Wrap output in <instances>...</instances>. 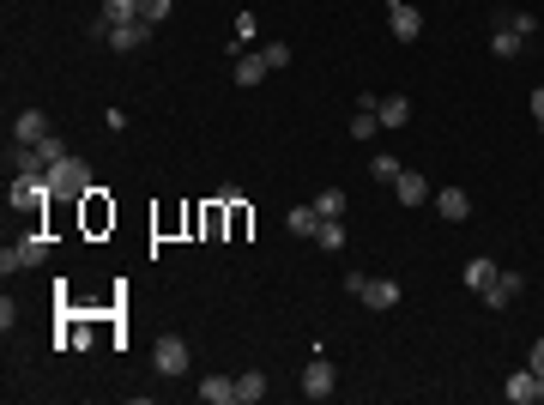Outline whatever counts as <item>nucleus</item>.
<instances>
[{
  "label": "nucleus",
  "instance_id": "nucleus-1",
  "mask_svg": "<svg viewBox=\"0 0 544 405\" xmlns=\"http://www.w3.org/2000/svg\"><path fill=\"white\" fill-rule=\"evenodd\" d=\"M49 188H55V194H61V200H91V194H97V175H91V164H85V158H55V164H49Z\"/></svg>",
  "mask_w": 544,
  "mask_h": 405
},
{
  "label": "nucleus",
  "instance_id": "nucleus-2",
  "mask_svg": "<svg viewBox=\"0 0 544 405\" xmlns=\"http://www.w3.org/2000/svg\"><path fill=\"white\" fill-rule=\"evenodd\" d=\"M43 261H49V237H25V242H6V248H0V272H6V278H12V272H25V267H43Z\"/></svg>",
  "mask_w": 544,
  "mask_h": 405
},
{
  "label": "nucleus",
  "instance_id": "nucleus-3",
  "mask_svg": "<svg viewBox=\"0 0 544 405\" xmlns=\"http://www.w3.org/2000/svg\"><path fill=\"white\" fill-rule=\"evenodd\" d=\"M152 363H158V375H188V339H175V333H164L158 345H152Z\"/></svg>",
  "mask_w": 544,
  "mask_h": 405
},
{
  "label": "nucleus",
  "instance_id": "nucleus-4",
  "mask_svg": "<svg viewBox=\"0 0 544 405\" xmlns=\"http://www.w3.org/2000/svg\"><path fill=\"white\" fill-rule=\"evenodd\" d=\"M49 194H55V188H49V175H12V194H6V200L19 206V212H43Z\"/></svg>",
  "mask_w": 544,
  "mask_h": 405
},
{
  "label": "nucleus",
  "instance_id": "nucleus-5",
  "mask_svg": "<svg viewBox=\"0 0 544 405\" xmlns=\"http://www.w3.org/2000/svg\"><path fill=\"white\" fill-rule=\"evenodd\" d=\"M387 31L400 36V43H417L424 36V12L411 0H387Z\"/></svg>",
  "mask_w": 544,
  "mask_h": 405
},
{
  "label": "nucleus",
  "instance_id": "nucleus-6",
  "mask_svg": "<svg viewBox=\"0 0 544 405\" xmlns=\"http://www.w3.org/2000/svg\"><path fill=\"white\" fill-rule=\"evenodd\" d=\"M152 31H158V25H145V19H121V25H103L109 49H121V55H128V49H145V43H152Z\"/></svg>",
  "mask_w": 544,
  "mask_h": 405
},
{
  "label": "nucleus",
  "instance_id": "nucleus-7",
  "mask_svg": "<svg viewBox=\"0 0 544 405\" xmlns=\"http://www.w3.org/2000/svg\"><path fill=\"white\" fill-rule=\"evenodd\" d=\"M333 387H339L333 363H327V357H315V363L303 370V400H333Z\"/></svg>",
  "mask_w": 544,
  "mask_h": 405
},
{
  "label": "nucleus",
  "instance_id": "nucleus-8",
  "mask_svg": "<svg viewBox=\"0 0 544 405\" xmlns=\"http://www.w3.org/2000/svg\"><path fill=\"white\" fill-rule=\"evenodd\" d=\"M49 134H55V128H49V115H43V109H25V115H12V145H43Z\"/></svg>",
  "mask_w": 544,
  "mask_h": 405
},
{
  "label": "nucleus",
  "instance_id": "nucleus-9",
  "mask_svg": "<svg viewBox=\"0 0 544 405\" xmlns=\"http://www.w3.org/2000/svg\"><path fill=\"white\" fill-rule=\"evenodd\" d=\"M363 308H375V315L400 308V278H369V284H363Z\"/></svg>",
  "mask_w": 544,
  "mask_h": 405
},
{
  "label": "nucleus",
  "instance_id": "nucleus-10",
  "mask_svg": "<svg viewBox=\"0 0 544 405\" xmlns=\"http://www.w3.org/2000/svg\"><path fill=\"white\" fill-rule=\"evenodd\" d=\"M520 291H526V278H520V272H496V284L484 291V308H509Z\"/></svg>",
  "mask_w": 544,
  "mask_h": 405
},
{
  "label": "nucleus",
  "instance_id": "nucleus-11",
  "mask_svg": "<svg viewBox=\"0 0 544 405\" xmlns=\"http://www.w3.org/2000/svg\"><path fill=\"white\" fill-rule=\"evenodd\" d=\"M393 194H400V206H424V200H436V188L417 175V169H400V182H393Z\"/></svg>",
  "mask_w": 544,
  "mask_h": 405
},
{
  "label": "nucleus",
  "instance_id": "nucleus-12",
  "mask_svg": "<svg viewBox=\"0 0 544 405\" xmlns=\"http://www.w3.org/2000/svg\"><path fill=\"white\" fill-rule=\"evenodd\" d=\"M436 212H442L447 224H466V218H472V194H466V188H442V194H436Z\"/></svg>",
  "mask_w": 544,
  "mask_h": 405
},
{
  "label": "nucleus",
  "instance_id": "nucleus-13",
  "mask_svg": "<svg viewBox=\"0 0 544 405\" xmlns=\"http://www.w3.org/2000/svg\"><path fill=\"white\" fill-rule=\"evenodd\" d=\"M284 230H291V237H303V242H315V230H321V212H315V200H308V206H291V212H284Z\"/></svg>",
  "mask_w": 544,
  "mask_h": 405
},
{
  "label": "nucleus",
  "instance_id": "nucleus-14",
  "mask_svg": "<svg viewBox=\"0 0 544 405\" xmlns=\"http://www.w3.org/2000/svg\"><path fill=\"white\" fill-rule=\"evenodd\" d=\"M502 393H509L514 405H539V370H520L502 381Z\"/></svg>",
  "mask_w": 544,
  "mask_h": 405
},
{
  "label": "nucleus",
  "instance_id": "nucleus-15",
  "mask_svg": "<svg viewBox=\"0 0 544 405\" xmlns=\"http://www.w3.org/2000/svg\"><path fill=\"white\" fill-rule=\"evenodd\" d=\"M200 400L206 405H237V375H206V381H200Z\"/></svg>",
  "mask_w": 544,
  "mask_h": 405
},
{
  "label": "nucleus",
  "instance_id": "nucleus-16",
  "mask_svg": "<svg viewBox=\"0 0 544 405\" xmlns=\"http://www.w3.org/2000/svg\"><path fill=\"white\" fill-rule=\"evenodd\" d=\"M267 73H272V67H267V55H237V85H242V91H254Z\"/></svg>",
  "mask_w": 544,
  "mask_h": 405
},
{
  "label": "nucleus",
  "instance_id": "nucleus-17",
  "mask_svg": "<svg viewBox=\"0 0 544 405\" xmlns=\"http://www.w3.org/2000/svg\"><path fill=\"white\" fill-rule=\"evenodd\" d=\"M267 400V375L260 370H242L237 375V405H260Z\"/></svg>",
  "mask_w": 544,
  "mask_h": 405
},
{
  "label": "nucleus",
  "instance_id": "nucleus-18",
  "mask_svg": "<svg viewBox=\"0 0 544 405\" xmlns=\"http://www.w3.org/2000/svg\"><path fill=\"white\" fill-rule=\"evenodd\" d=\"M490 49H496V61H514V55L526 49V36L509 31V25H496V31H490Z\"/></svg>",
  "mask_w": 544,
  "mask_h": 405
},
{
  "label": "nucleus",
  "instance_id": "nucleus-19",
  "mask_svg": "<svg viewBox=\"0 0 544 405\" xmlns=\"http://www.w3.org/2000/svg\"><path fill=\"white\" fill-rule=\"evenodd\" d=\"M490 284H496V261H484V254H478V261H466V291H478V297H484Z\"/></svg>",
  "mask_w": 544,
  "mask_h": 405
},
{
  "label": "nucleus",
  "instance_id": "nucleus-20",
  "mask_svg": "<svg viewBox=\"0 0 544 405\" xmlns=\"http://www.w3.org/2000/svg\"><path fill=\"white\" fill-rule=\"evenodd\" d=\"M375 115H381V128H406V121H411V103L406 97H381V103H375Z\"/></svg>",
  "mask_w": 544,
  "mask_h": 405
},
{
  "label": "nucleus",
  "instance_id": "nucleus-21",
  "mask_svg": "<svg viewBox=\"0 0 544 405\" xmlns=\"http://www.w3.org/2000/svg\"><path fill=\"white\" fill-rule=\"evenodd\" d=\"M315 212H321V218H345V188H321V194H315Z\"/></svg>",
  "mask_w": 544,
  "mask_h": 405
},
{
  "label": "nucleus",
  "instance_id": "nucleus-22",
  "mask_svg": "<svg viewBox=\"0 0 544 405\" xmlns=\"http://www.w3.org/2000/svg\"><path fill=\"white\" fill-rule=\"evenodd\" d=\"M315 248H345V218H321V230H315Z\"/></svg>",
  "mask_w": 544,
  "mask_h": 405
},
{
  "label": "nucleus",
  "instance_id": "nucleus-23",
  "mask_svg": "<svg viewBox=\"0 0 544 405\" xmlns=\"http://www.w3.org/2000/svg\"><path fill=\"white\" fill-rule=\"evenodd\" d=\"M369 175H375V182H387V188H393V182H400V158L375 152V158H369Z\"/></svg>",
  "mask_w": 544,
  "mask_h": 405
},
{
  "label": "nucleus",
  "instance_id": "nucleus-24",
  "mask_svg": "<svg viewBox=\"0 0 544 405\" xmlns=\"http://www.w3.org/2000/svg\"><path fill=\"white\" fill-rule=\"evenodd\" d=\"M121 19H139V0H103V25H121Z\"/></svg>",
  "mask_w": 544,
  "mask_h": 405
},
{
  "label": "nucleus",
  "instance_id": "nucleus-25",
  "mask_svg": "<svg viewBox=\"0 0 544 405\" xmlns=\"http://www.w3.org/2000/svg\"><path fill=\"white\" fill-rule=\"evenodd\" d=\"M170 6H175V0H139V19H145V25H164Z\"/></svg>",
  "mask_w": 544,
  "mask_h": 405
},
{
  "label": "nucleus",
  "instance_id": "nucleus-26",
  "mask_svg": "<svg viewBox=\"0 0 544 405\" xmlns=\"http://www.w3.org/2000/svg\"><path fill=\"white\" fill-rule=\"evenodd\" d=\"M502 25H509V31H520V36L539 31V19H532V12H502Z\"/></svg>",
  "mask_w": 544,
  "mask_h": 405
},
{
  "label": "nucleus",
  "instance_id": "nucleus-27",
  "mask_svg": "<svg viewBox=\"0 0 544 405\" xmlns=\"http://www.w3.org/2000/svg\"><path fill=\"white\" fill-rule=\"evenodd\" d=\"M260 55H267V67H272V73H278V67H291V43H267Z\"/></svg>",
  "mask_w": 544,
  "mask_h": 405
},
{
  "label": "nucleus",
  "instance_id": "nucleus-28",
  "mask_svg": "<svg viewBox=\"0 0 544 405\" xmlns=\"http://www.w3.org/2000/svg\"><path fill=\"white\" fill-rule=\"evenodd\" d=\"M526 370H539V375H544V339H539V345H532V357H526Z\"/></svg>",
  "mask_w": 544,
  "mask_h": 405
},
{
  "label": "nucleus",
  "instance_id": "nucleus-29",
  "mask_svg": "<svg viewBox=\"0 0 544 405\" xmlns=\"http://www.w3.org/2000/svg\"><path fill=\"white\" fill-rule=\"evenodd\" d=\"M532 121H539V128H544V85H539V91H532Z\"/></svg>",
  "mask_w": 544,
  "mask_h": 405
},
{
  "label": "nucleus",
  "instance_id": "nucleus-30",
  "mask_svg": "<svg viewBox=\"0 0 544 405\" xmlns=\"http://www.w3.org/2000/svg\"><path fill=\"white\" fill-rule=\"evenodd\" d=\"M539 400H544V375H539Z\"/></svg>",
  "mask_w": 544,
  "mask_h": 405
}]
</instances>
